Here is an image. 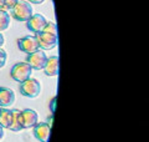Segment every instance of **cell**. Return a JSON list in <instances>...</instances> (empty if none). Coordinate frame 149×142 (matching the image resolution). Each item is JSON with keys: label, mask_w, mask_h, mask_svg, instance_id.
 Masks as SVG:
<instances>
[{"label": "cell", "mask_w": 149, "mask_h": 142, "mask_svg": "<svg viewBox=\"0 0 149 142\" xmlns=\"http://www.w3.org/2000/svg\"><path fill=\"white\" fill-rule=\"evenodd\" d=\"M15 102V92L9 87L0 86V107H9Z\"/></svg>", "instance_id": "cell-10"}, {"label": "cell", "mask_w": 149, "mask_h": 142, "mask_svg": "<svg viewBox=\"0 0 149 142\" xmlns=\"http://www.w3.org/2000/svg\"><path fill=\"white\" fill-rule=\"evenodd\" d=\"M34 14L32 5L26 0H19L17 4L13 9V18L17 21H27Z\"/></svg>", "instance_id": "cell-2"}, {"label": "cell", "mask_w": 149, "mask_h": 142, "mask_svg": "<svg viewBox=\"0 0 149 142\" xmlns=\"http://www.w3.org/2000/svg\"><path fill=\"white\" fill-rule=\"evenodd\" d=\"M4 41H5V40H4V36H3L1 32H0V47L4 45Z\"/></svg>", "instance_id": "cell-21"}, {"label": "cell", "mask_w": 149, "mask_h": 142, "mask_svg": "<svg viewBox=\"0 0 149 142\" xmlns=\"http://www.w3.org/2000/svg\"><path fill=\"white\" fill-rule=\"evenodd\" d=\"M4 9V0H0V10Z\"/></svg>", "instance_id": "cell-22"}, {"label": "cell", "mask_w": 149, "mask_h": 142, "mask_svg": "<svg viewBox=\"0 0 149 142\" xmlns=\"http://www.w3.org/2000/svg\"><path fill=\"white\" fill-rule=\"evenodd\" d=\"M9 129L14 132H19L22 130V125H21V111L15 108L11 110V121H10V126Z\"/></svg>", "instance_id": "cell-12"}, {"label": "cell", "mask_w": 149, "mask_h": 142, "mask_svg": "<svg viewBox=\"0 0 149 142\" xmlns=\"http://www.w3.org/2000/svg\"><path fill=\"white\" fill-rule=\"evenodd\" d=\"M17 46L22 53H25L27 55L40 49V45H39V41H37L36 35H27L24 37H20V39L17 40Z\"/></svg>", "instance_id": "cell-4"}, {"label": "cell", "mask_w": 149, "mask_h": 142, "mask_svg": "<svg viewBox=\"0 0 149 142\" xmlns=\"http://www.w3.org/2000/svg\"><path fill=\"white\" fill-rule=\"evenodd\" d=\"M3 137H4V127L0 125V140H1Z\"/></svg>", "instance_id": "cell-20"}, {"label": "cell", "mask_w": 149, "mask_h": 142, "mask_svg": "<svg viewBox=\"0 0 149 142\" xmlns=\"http://www.w3.org/2000/svg\"><path fill=\"white\" fill-rule=\"evenodd\" d=\"M37 122H39V115H37V112L35 110L26 108V110L21 111L22 129H30V127H34Z\"/></svg>", "instance_id": "cell-8"}, {"label": "cell", "mask_w": 149, "mask_h": 142, "mask_svg": "<svg viewBox=\"0 0 149 142\" xmlns=\"http://www.w3.org/2000/svg\"><path fill=\"white\" fill-rule=\"evenodd\" d=\"M26 1H29L30 4H35V5H40V4H42L45 0H26Z\"/></svg>", "instance_id": "cell-19"}, {"label": "cell", "mask_w": 149, "mask_h": 142, "mask_svg": "<svg viewBox=\"0 0 149 142\" xmlns=\"http://www.w3.org/2000/svg\"><path fill=\"white\" fill-rule=\"evenodd\" d=\"M37 41H39V45L42 50H52L54 47L57 46V41L58 37L57 35H52L49 34V32H44L41 31L39 34H36Z\"/></svg>", "instance_id": "cell-6"}, {"label": "cell", "mask_w": 149, "mask_h": 142, "mask_svg": "<svg viewBox=\"0 0 149 142\" xmlns=\"http://www.w3.org/2000/svg\"><path fill=\"white\" fill-rule=\"evenodd\" d=\"M11 121V110L8 107H0V125L4 129H9Z\"/></svg>", "instance_id": "cell-13"}, {"label": "cell", "mask_w": 149, "mask_h": 142, "mask_svg": "<svg viewBox=\"0 0 149 142\" xmlns=\"http://www.w3.org/2000/svg\"><path fill=\"white\" fill-rule=\"evenodd\" d=\"M42 31L49 32V34H52V35H57V25L55 22H47Z\"/></svg>", "instance_id": "cell-15"}, {"label": "cell", "mask_w": 149, "mask_h": 142, "mask_svg": "<svg viewBox=\"0 0 149 142\" xmlns=\"http://www.w3.org/2000/svg\"><path fill=\"white\" fill-rule=\"evenodd\" d=\"M46 61H47V56L42 50H37L27 55L26 63L29 64L32 70H44Z\"/></svg>", "instance_id": "cell-5"}, {"label": "cell", "mask_w": 149, "mask_h": 142, "mask_svg": "<svg viewBox=\"0 0 149 142\" xmlns=\"http://www.w3.org/2000/svg\"><path fill=\"white\" fill-rule=\"evenodd\" d=\"M56 100H57V97H52L50 101V111L51 113H55V110H56Z\"/></svg>", "instance_id": "cell-18"}, {"label": "cell", "mask_w": 149, "mask_h": 142, "mask_svg": "<svg viewBox=\"0 0 149 142\" xmlns=\"http://www.w3.org/2000/svg\"><path fill=\"white\" fill-rule=\"evenodd\" d=\"M32 74V67L27 63H17L11 67L10 76L13 80H15L16 82H22L31 77Z\"/></svg>", "instance_id": "cell-3"}, {"label": "cell", "mask_w": 149, "mask_h": 142, "mask_svg": "<svg viewBox=\"0 0 149 142\" xmlns=\"http://www.w3.org/2000/svg\"><path fill=\"white\" fill-rule=\"evenodd\" d=\"M6 59H8V54H6V51L4 50V49H1V47H0V69H1L3 66L5 65Z\"/></svg>", "instance_id": "cell-17"}, {"label": "cell", "mask_w": 149, "mask_h": 142, "mask_svg": "<svg viewBox=\"0 0 149 142\" xmlns=\"http://www.w3.org/2000/svg\"><path fill=\"white\" fill-rule=\"evenodd\" d=\"M9 25H10V15L8 14L6 10L1 9L0 10V32L6 30Z\"/></svg>", "instance_id": "cell-14"}, {"label": "cell", "mask_w": 149, "mask_h": 142, "mask_svg": "<svg viewBox=\"0 0 149 142\" xmlns=\"http://www.w3.org/2000/svg\"><path fill=\"white\" fill-rule=\"evenodd\" d=\"M51 126L46 122H37L34 126V136L40 142H47L50 138Z\"/></svg>", "instance_id": "cell-9"}, {"label": "cell", "mask_w": 149, "mask_h": 142, "mask_svg": "<svg viewBox=\"0 0 149 142\" xmlns=\"http://www.w3.org/2000/svg\"><path fill=\"white\" fill-rule=\"evenodd\" d=\"M19 0H4V10H13Z\"/></svg>", "instance_id": "cell-16"}, {"label": "cell", "mask_w": 149, "mask_h": 142, "mask_svg": "<svg viewBox=\"0 0 149 142\" xmlns=\"http://www.w3.org/2000/svg\"><path fill=\"white\" fill-rule=\"evenodd\" d=\"M20 93L25 97H29V98H35L40 95L41 91V84L37 79H32L29 77L25 81L20 82Z\"/></svg>", "instance_id": "cell-1"}, {"label": "cell", "mask_w": 149, "mask_h": 142, "mask_svg": "<svg viewBox=\"0 0 149 142\" xmlns=\"http://www.w3.org/2000/svg\"><path fill=\"white\" fill-rule=\"evenodd\" d=\"M26 22H27V29L31 32L39 34V32L44 30L45 25L47 24V20H46L45 16L41 15V14H32L31 18Z\"/></svg>", "instance_id": "cell-7"}, {"label": "cell", "mask_w": 149, "mask_h": 142, "mask_svg": "<svg viewBox=\"0 0 149 142\" xmlns=\"http://www.w3.org/2000/svg\"><path fill=\"white\" fill-rule=\"evenodd\" d=\"M58 69H60L58 56H51V58H47V61H46V65L44 67L45 74L47 75V76H57Z\"/></svg>", "instance_id": "cell-11"}]
</instances>
